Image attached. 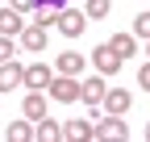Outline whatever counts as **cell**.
<instances>
[{"label": "cell", "mask_w": 150, "mask_h": 142, "mask_svg": "<svg viewBox=\"0 0 150 142\" xmlns=\"http://www.w3.org/2000/svg\"><path fill=\"white\" fill-rule=\"evenodd\" d=\"M46 96L59 100V104H75L79 100V75H54L50 88H46Z\"/></svg>", "instance_id": "cell-1"}, {"label": "cell", "mask_w": 150, "mask_h": 142, "mask_svg": "<svg viewBox=\"0 0 150 142\" xmlns=\"http://www.w3.org/2000/svg\"><path fill=\"white\" fill-rule=\"evenodd\" d=\"M92 138H100V142H125L129 138V126H125V121H121V113H108L104 121H96V130H92Z\"/></svg>", "instance_id": "cell-2"}, {"label": "cell", "mask_w": 150, "mask_h": 142, "mask_svg": "<svg viewBox=\"0 0 150 142\" xmlns=\"http://www.w3.org/2000/svg\"><path fill=\"white\" fill-rule=\"evenodd\" d=\"M92 63H96V71H100V75H117V71H121V55H117V50H112L108 42H100L96 50H92Z\"/></svg>", "instance_id": "cell-3"}, {"label": "cell", "mask_w": 150, "mask_h": 142, "mask_svg": "<svg viewBox=\"0 0 150 142\" xmlns=\"http://www.w3.org/2000/svg\"><path fill=\"white\" fill-rule=\"evenodd\" d=\"M83 29H88V13H79V9H59V33H63V38H79Z\"/></svg>", "instance_id": "cell-4"}, {"label": "cell", "mask_w": 150, "mask_h": 142, "mask_svg": "<svg viewBox=\"0 0 150 142\" xmlns=\"http://www.w3.org/2000/svg\"><path fill=\"white\" fill-rule=\"evenodd\" d=\"M129 104H134V92L129 88H104V100H100V109L104 113H129Z\"/></svg>", "instance_id": "cell-5"}, {"label": "cell", "mask_w": 150, "mask_h": 142, "mask_svg": "<svg viewBox=\"0 0 150 142\" xmlns=\"http://www.w3.org/2000/svg\"><path fill=\"white\" fill-rule=\"evenodd\" d=\"M50 80H54V67L50 63H29L25 67V88H29V92H46Z\"/></svg>", "instance_id": "cell-6"}, {"label": "cell", "mask_w": 150, "mask_h": 142, "mask_svg": "<svg viewBox=\"0 0 150 142\" xmlns=\"http://www.w3.org/2000/svg\"><path fill=\"white\" fill-rule=\"evenodd\" d=\"M13 88H25V63H0V92H13Z\"/></svg>", "instance_id": "cell-7"}, {"label": "cell", "mask_w": 150, "mask_h": 142, "mask_svg": "<svg viewBox=\"0 0 150 142\" xmlns=\"http://www.w3.org/2000/svg\"><path fill=\"white\" fill-rule=\"evenodd\" d=\"M21 46L29 50V55H46V25H25L21 29Z\"/></svg>", "instance_id": "cell-8"}, {"label": "cell", "mask_w": 150, "mask_h": 142, "mask_svg": "<svg viewBox=\"0 0 150 142\" xmlns=\"http://www.w3.org/2000/svg\"><path fill=\"white\" fill-rule=\"evenodd\" d=\"M79 100L83 104H100L104 100V75H100V71L88 75V80H79Z\"/></svg>", "instance_id": "cell-9"}, {"label": "cell", "mask_w": 150, "mask_h": 142, "mask_svg": "<svg viewBox=\"0 0 150 142\" xmlns=\"http://www.w3.org/2000/svg\"><path fill=\"white\" fill-rule=\"evenodd\" d=\"M46 109H50V104H46V92H29V96L21 100V113H25L29 121H42Z\"/></svg>", "instance_id": "cell-10"}, {"label": "cell", "mask_w": 150, "mask_h": 142, "mask_svg": "<svg viewBox=\"0 0 150 142\" xmlns=\"http://www.w3.org/2000/svg\"><path fill=\"white\" fill-rule=\"evenodd\" d=\"M21 29H25V21H21V13H17L13 4H4V9H0V33H8V38L17 33V38H21Z\"/></svg>", "instance_id": "cell-11"}, {"label": "cell", "mask_w": 150, "mask_h": 142, "mask_svg": "<svg viewBox=\"0 0 150 142\" xmlns=\"http://www.w3.org/2000/svg\"><path fill=\"white\" fill-rule=\"evenodd\" d=\"M33 138H38V142H59V138H63V126L50 121V117H42V121H33Z\"/></svg>", "instance_id": "cell-12"}, {"label": "cell", "mask_w": 150, "mask_h": 142, "mask_svg": "<svg viewBox=\"0 0 150 142\" xmlns=\"http://www.w3.org/2000/svg\"><path fill=\"white\" fill-rule=\"evenodd\" d=\"M83 55H75V50H67V55H59V63H54V71H59V75H79L83 71Z\"/></svg>", "instance_id": "cell-13"}, {"label": "cell", "mask_w": 150, "mask_h": 142, "mask_svg": "<svg viewBox=\"0 0 150 142\" xmlns=\"http://www.w3.org/2000/svg\"><path fill=\"white\" fill-rule=\"evenodd\" d=\"M108 46L117 50L121 59H129V55H138V38H134V33H112V38H108Z\"/></svg>", "instance_id": "cell-14"}, {"label": "cell", "mask_w": 150, "mask_h": 142, "mask_svg": "<svg viewBox=\"0 0 150 142\" xmlns=\"http://www.w3.org/2000/svg\"><path fill=\"white\" fill-rule=\"evenodd\" d=\"M92 130H96L92 121H67V126H63V138L67 142H83V138H92Z\"/></svg>", "instance_id": "cell-15"}, {"label": "cell", "mask_w": 150, "mask_h": 142, "mask_svg": "<svg viewBox=\"0 0 150 142\" xmlns=\"http://www.w3.org/2000/svg\"><path fill=\"white\" fill-rule=\"evenodd\" d=\"M8 142H33V121L25 117V121H8V134H4Z\"/></svg>", "instance_id": "cell-16"}, {"label": "cell", "mask_w": 150, "mask_h": 142, "mask_svg": "<svg viewBox=\"0 0 150 142\" xmlns=\"http://www.w3.org/2000/svg\"><path fill=\"white\" fill-rule=\"evenodd\" d=\"M83 13H88V21H104V17L112 13V0H88Z\"/></svg>", "instance_id": "cell-17"}, {"label": "cell", "mask_w": 150, "mask_h": 142, "mask_svg": "<svg viewBox=\"0 0 150 142\" xmlns=\"http://www.w3.org/2000/svg\"><path fill=\"white\" fill-rule=\"evenodd\" d=\"M33 21H38V25H46V29H50V25H59V9H50V4H38V17H33Z\"/></svg>", "instance_id": "cell-18"}, {"label": "cell", "mask_w": 150, "mask_h": 142, "mask_svg": "<svg viewBox=\"0 0 150 142\" xmlns=\"http://www.w3.org/2000/svg\"><path fill=\"white\" fill-rule=\"evenodd\" d=\"M134 38L150 42V13H138V17H134Z\"/></svg>", "instance_id": "cell-19"}, {"label": "cell", "mask_w": 150, "mask_h": 142, "mask_svg": "<svg viewBox=\"0 0 150 142\" xmlns=\"http://www.w3.org/2000/svg\"><path fill=\"white\" fill-rule=\"evenodd\" d=\"M17 55V46H13V38H8V33H0V63H8Z\"/></svg>", "instance_id": "cell-20"}, {"label": "cell", "mask_w": 150, "mask_h": 142, "mask_svg": "<svg viewBox=\"0 0 150 142\" xmlns=\"http://www.w3.org/2000/svg\"><path fill=\"white\" fill-rule=\"evenodd\" d=\"M138 88H146V92H150V63L138 67Z\"/></svg>", "instance_id": "cell-21"}, {"label": "cell", "mask_w": 150, "mask_h": 142, "mask_svg": "<svg viewBox=\"0 0 150 142\" xmlns=\"http://www.w3.org/2000/svg\"><path fill=\"white\" fill-rule=\"evenodd\" d=\"M8 4H13L17 13H29V9H38V4H33V0H8Z\"/></svg>", "instance_id": "cell-22"}, {"label": "cell", "mask_w": 150, "mask_h": 142, "mask_svg": "<svg viewBox=\"0 0 150 142\" xmlns=\"http://www.w3.org/2000/svg\"><path fill=\"white\" fill-rule=\"evenodd\" d=\"M33 4H50V9H63V0H33Z\"/></svg>", "instance_id": "cell-23"}, {"label": "cell", "mask_w": 150, "mask_h": 142, "mask_svg": "<svg viewBox=\"0 0 150 142\" xmlns=\"http://www.w3.org/2000/svg\"><path fill=\"white\" fill-rule=\"evenodd\" d=\"M146 55H150V42H146Z\"/></svg>", "instance_id": "cell-24"}, {"label": "cell", "mask_w": 150, "mask_h": 142, "mask_svg": "<svg viewBox=\"0 0 150 142\" xmlns=\"http://www.w3.org/2000/svg\"><path fill=\"white\" fill-rule=\"evenodd\" d=\"M146 138H150V126H146Z\"/></svg>", "instance_id": "cell-25"}]
</instances>
